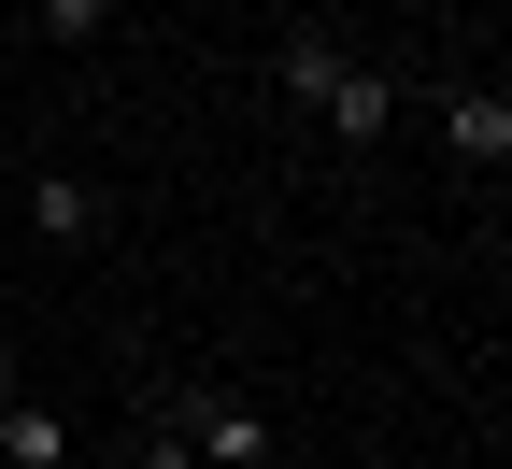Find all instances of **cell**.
<instances>
[{"label":"cell","mask_w":512,"mask_h":469,"mask_svg":"<svg viewBox=\"0 0 512 469\" xmlns=\"http://www.w3.org/2000/svg\"><path fill=\"white\" fill-rule=\"evenodd\" d=\"M171 427L200 441V469H271V413L228 384H171Z\"/></svg>","instance_id":"obj_1"},{"label":"cell","mask_w":512,"mask_h":469,"mask_svg":"<svg viewBox=\"0 0 512 469\" xmlns=\"http://www.w3.org/2000/svg\"><path fill=\"white\" fill-rule=\"evenodd\" d=\"M441 143H456L470 185H498V157H512V100H498V86H456V100H441Z\"/></svg>","instance_id":"obj_2"},{"label":"cell","mask_w":512,"mask_h":469,"mask_svg":"<svg viewBox=\"0 0 512 469\" xmlns=\"http://www.w3.org/2000/svg\"><path fill=\"white\" fill-rule=\"evenodd\" d=\"M29 242H57V256L100 242V185L86 171H29Z\"/></svg>","instance_id":"obj_3"},{"label":"cell","mask_w":512,"mask_h":469,"mask_svg":"<svg viewBox=\"0 0 512 469\" xmlns=\"http://www.w3.org/2000/svg\"><path fill=\"white\" fill-rule=\"evenodd\" d=\"M313 114H328L342 143H384V128H399V86H384V72H356V57H342V72L313 86Z\"/></svg>","instance_id":"obj_4"},{"label":"cell","mask_w":512,"mask_h":469,"mask_svg":"<svg viewBox=\"0 0 512 469\" xmlns=\"http://www.w3.org/2000/svg\"><path fill=\"white\" fill-rule=\"evenodd\" d=\"M0 455H15V469H72V427H57L43 398L15 384V398H0Z\"/></svg>","instance_id":"obj_5"},{"label":"cell","mask_w":512,"mask_h":469,"mask_svg":"<svg viewBox=\"0 0 512 469\" xmlns=\"http://www.w3.org/2000/svg\"><path fill=\"white\" fill-rule=\"evenodd\" d=\"M29 15H43V43H100V29H114V0H29Z\"/></svg>","instance_id":"obj_6"},{"label":"cell","mask_w":512,"mask_h":469,"mask_svg":"<svg viewBox=\"0 0 512 469\" xmlns=\"http://www.w3.org/2000/svg\"><path fill=\"white\" fill-rule=\"evenodd\" d=\"M128 469H200V441H185V427L157 413V427H143V455H128Z\"/></svg>","instance_id":"obj_7"},{"label":"cell","mask_w":512,"mask_h":469,"mask_svg":"<svg viewBox=\"0 0 512 469\" xmlns=\"http://www.w3.org/2000/svg\"><path fill=\"white\" fill-rule=\"evenodd\" d=\"M0 398H15V342H0Z\"/></svg>","instance_id":"obj_8"}]
</instances>
